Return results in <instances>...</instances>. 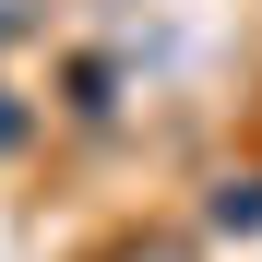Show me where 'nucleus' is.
<instances>
[{
    "mask_svg": "<svg viewBox=\"0 0 262 262\" xmlns=\"http://www.w3.org/2000/svg\"><path fill=\"white\" fill-rule=\"evenodd\" d=\"M214 227H262V179H227V191H214Z\"/></svg>",
    "mask_w": 262,
    "mask_h": 262,
    "instance_id": "1",
    "label": "nucleus"
}]
</instances>
